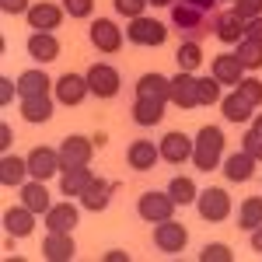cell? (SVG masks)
<instances>
[{"label":"cell","instance_id":"cell-1","mask_svg":"<svg viewBox=\"0 0 262 262\" xmlns=\"http://www.w3.org/2000/svg\"><path fill=\"white\" fill-rule=\"evenodd\" d=\"M192 164L200 171H217L224 164V129L221 126H203L192 140Z\"/></svg>","mask_w":262,"mask_h":262},{"label":"cell","instance_id":"cell-2","mask_svg":"<svg viewBox=\"0 0 262 262\" xmlns=\"http://www.w3.org/2000/svg\"><path fill=\"white\" fill-rule=\"evenodd\" d=\"M175 206L179 203L171 200V192H143L137 200V213H140L147 224H161L175 217Z\"/></svg>","mask_w":262,"mask_h":262},{"label":"cell","instance_id":"cell-3","mask_svg":"<svg viewBox=\"0 0 262 262\" xmlns=\"http://www.w3.org/2000/svg\"><path fill=\"white\" fill-rule=\"evenodd\" d=\"M88 77V88H91V95L95 98H116L119 95V70L116 67H108V63H91V70L84 74Z\"/></svg>","mask_w":262,"mask_h":262},{"label":"cell","instance_id":"cell-4","mask_svg":"<svg viewBox=\"0 0 262 262\" xmlns=\"http://www.w3.org/2000/svg\"><path fill=\"white\" fill-rule=\"evenodd\" d=\"M196 210H200V217L206 224H221V221H227V217H231V196L224 192L221 185H213V189L200 192Z\"/></svg>","mask_w":262,"mask_h":262},{"label":"cell","instance_id":"cell-5","mask_svg":"<svg viewBox=\"0 0 262 262\" xmlns=\"http://www.w3.org/2000/svg\"><path fill=\"white\" fill-rule=\"evenodd\" d=\"M126 39L133 42V46H164V42H168V28H164L161 21H154V18L143 14V18L129 21Z\"/></svg>","mask_w":262,"mask_h":262},{"label":"cell","instance_id":"cell-6","mask_svg":"<svg viewBox=\"0 0 262 262\" xmlns=\"http://www.w3.org/2000/svg\"><path fill=\"white\" fill-rule=\"evenodd\" d=\"M56 171H63L60 147H32V154H28V175L39 182H49Z\"/></svg>","mask_w":262,"mask_h":262},{"label":"cell","instance_id":"cell-7","mask_svg":"<svg viewBox=\"0 0 262 262\" xmlns=\"http://www.w3.org/2000/svg\"><path fill=\"white\" fill-rule=\"evenodd\" d=\"M154 245L168 252V255H179L182 248L189 245V231H185V224H175V221H161L154 224Z\"/></svg>","mask_w":262,"mask_h":262},{"label":"cell","instance_id":"cell-8","mask_svg":"<svg viewBox=\"0 0 262 262\" xmlns=\"http://www.w3.org/2000/svg\"><path fill=\"white\" fill-rule=\"evenodd\" d=\"M196 74H185L179 70L175 77H171V88H168V101L171 105H179V108H200V98H196Z\"/></svg>","mask_w":262,"mask_h":262},{"label":"cell","instance_id":"cell-9","mask_svg":"<svg viewBox=\"0 0 262 262\" xmlns=\"http://www.w3.org/2000/svg\"><path fill=\"white\" fill-rule=\"evenodd\" d=\"M63 4H32V11L25 14L32 32H56L63 25Z\"/></svg>","mask_w":262,"mask_h":262},{"label":"cell","instance_id":"cell-10","mask_svg":"<svg viewBox=\"0 0 262 262\" xmlns=\"http://www.w3.org/2000/svg\"><path fill=\"white\" fill-rule=\"evenodd\" d=\"M53 91H56V101H60V105H81V101L91 95L84 74H63L60 81L53 84Z\"/></svg>","mask_w":262,"mask_h":262},{"label":"cell","instance_id":"cell-11","mask_svg":"<svg viewBox=\"0 0 262 262\" xmlns=\"http://www.w3.org/2000/svg\"><path fill=\"white\" fill-rule=\"evenodd\" d=\"M119 189V182H105V179H95L88 182V189L81 192V206L84 210H91V213H101L108 203H112V192Z\"/></svg>","mask_w":262,"mask_h":262},{"label":"cell","instance_id":"cell-12","mask_svg":"<svg viewBox=\"0 0 262 262\" xmlns=\"http://www.w3.org/2000/svg\"><path fill=\"white\" fill-rule=\"evenodd\" d=\"M42 217H46V231H74L81 224V206L63 200V203H53Z\"/></svg>","mask_w":262,"mask_h":262},{"label":"cell","instance_id":"cell-13","mask_svg":"<svg viewBox=\"0 0 262 262\" xmlns=\"http://www.w3.org/2000/svg\"><path fill=\"white\" fill-rule=\"evenodd\" d=\"M91 46L101 53H119L122 49V28L108 18H95L91 25Z\"/></svg>","mask_w":262,"mask_h":262},{"label":"cell","instance_id":"cell-14","mask_svg":"<svg viewBox=\"0 0 262 262\" xmlns=\"http://www.w3.org/2000/svg\"><path fill=\"white\" fill-rule=\"evenodd\" d=\"M95 158V143L88 137H67L60 143V161L63 168H77V164H91Z\"/></svg>","mask_w":262,"mask_h":262},{"label":"cell","instance_id":"cell-15","mask_svg":"<svg viewBox=\"0 0 262 262\" xmlns=\"http://www.w3.org/2000/svg\"><path fill=\"white\" fill-rule=\"evenodd\" d=\"M42 255L49 262H70L77 255V245L70 238V231H49L46 242H42Z\"/></svg>","mask_w":262,"mask_h":262},{"label":"cell","instance_id":"cell-16","mask_svg":"<svg viewBox=\"0 0 262 262\" xmlns=\"http://www.w3.org/2000/svg\"><path fill=\"white\" fill-rule=\"evenodd\" d=\"M35 210H28L25 203L21 206H11L7 213H4V231H7V238H28L32 231H35Z\"/></svg>","mask_w":262,"mask_h":262},{"label":"cell","instance_id":"cell-17","mask_svg":"<svg viewBox=\"0 0 262 262\" xmlns=\"http://www.w3.org/2000/svg\"><path fill=\"white\" fill-rule=\"evenodd\" d=\"M158 150H161V161L168 164H182V161H192V140L185 137V133H168L161 143H158Z\"/></svg>","mask_w":262,"mask_h":262},{"label":"cell","instance_id":"cell-18","mask_svg":"<svg viewBox=\"0 0 262 262\" xmlns=\"http://www.w3.org/2000/svg\"><path fill=\"white\" fill-rule=\"evenodd\" d=\"M28 56H35L39 63L60 60V39L53 32H32L28 35Z\"/></svg>","mask_w":262,"mask_h":262},{"label":"cell","instance_id":"cell-19","mask_svg":"<svg viewBox=\"0 0 262 262\" xmlns=\"http://www.w3.org/2000/svg\"><path fill=\"white\" fill-rule=\"evenodd\" d=\"M126 161H129L133 171H150L154 164L161 161V150H158L150 140H133L129 150H126Z\"/></svg>","mask_w":262,"mask_h":262},{"label":"cell","instance_id":"cell-20","mask_svg":"<svg viewBox=\"0 0 262 262\" xmlns=\"http://www.w3.org/2000/svg\"><path fill=\"white\" fill-rule=\"evenodd\" d=\"M28 179H32L28 175V158H14V154H4L0 158V182L7 189H21Z\"/></svg>","mask_w":262,"mask_h":262},{"label":"cell","instance_id":"cell-21","mask_svg":"<svg viewBox=\"0 0 262 262\" xmlns=\"http://www.w3.org/2000/svg\"><path fill=\"white\" fill-rule=\"evenodd\" d=\"M168 88H171V77L150 70V74H143L137 81V98H150V101H164L168 105Z\"/></svg>","mask_w":262,"mask_h":262},{"label":"cell","instance_id":"cell-22","mask_svg":"<svg viewBox=\"0 0 262 262\" xmlns=\"http://www.w3.org/2000/svg\"><path fill=\"white\" fill-rule=\"evenodd\" d=\"M210 74L221 84H231V88H234V84L245 77V67L238 63L234 53H221V56H213V63H210Z\"/></svg>","mask_w":262,"mask_h":262},{"label":"cell","instance_id":"cell-23","mask_svg":"<svg viewBox=\"0 0 262 262\" xmlns=\"http://www.w3.org/2000/svg\"><path fill=\"white\" fill-rule=\"evenodd\" d=\"M255 158H248L245 150H234V154H227L224 158V175H227V182H248L252 175H255Z\"/></svg>","mask_w":262,"mask_h":262},{"label":"cell","instance_id":"cell-24","mask_svg":"<svg viewBox=\"0 0 262 262\" xmlns=\"http://www.w3.org/2000/svg\"><path fill=\"white\" fill-rule=\"evenodd\" d=\"M95 179L91 175V168L88 164H77V168H63V175H60V192L70 200V196H77L81 200V192L88 189V182Z\"/></svg>","mask_w":262,"mask_h":262},{"label":"cell","instance_id":"cell-25","mask_svg":"<svg viewBox=\"0 0 262 262\" xmlns=\"http://www.w3.org/2000/svg\"><path fill=\"white\" fill-rule=\"evenodd\" d=\"M224 46H238L245 39V18L234 14V7L231 11H221V21H217V32H213Z\"/></svg>","mask_w":262,"mask_h":262},{"label":"cell","instance_id":"cell-26","mask_svg":"<svg viewBox=\"0 0 262 262\" xmlns=\"http://www.w3.org/2000/svg\"><path fill=\"white\" fill-rule=\"evenodd\" d=\"M53 105H56V101L49 98V95L21 98V119H25V122H49V119H53Z\"/></svg>","mask_w":262,"mask_h":262},{"label":"cell","instance_id":"cell-27","mask_svg":"<svg viewBox=\"0 0 262 262\" xmlns=\"http://www.w3.org/2000/svg\"><path fill=\"white\" fill-rule=\"evenodd\" d=\"M49 74L46 70H25L18 77V98H32V95H49Z\"/></svg>","mask_w":262,"mask_h":262},{"label":"cell","instance_id":"cell-28","mask_svg":"<svg viewBox=\"0 0 262 262\" xmlns=\"http://www.w3.org/2000/svg\"><path fill=\"white\" fill-rule=\"evenodd\" d=\"M221 112H224V119H227V122H248L252 116H255V108H252L238 91H231V95H224V98H221Z\"/></svg>","mask_w":262,"mask_h":262},{"label":"cell","instance_id":"cell-29","mask_svg":"<svg viewBox=\"0 0 262 262\" xmlns=\"http://www.w3.org/2000/svg\"><path fill=\"white\" fill-rule=\"evenodd\" d=\"M21 203H25L28 210H35V213H46V210L53 206V200H49V192H46V185H42L39 179L21 185Z\"/></svg>","mask_w":262,"mask_h":262},{"label":"cell","instance_id":"cell-30","mask_svg":"<svg viewBox=\"0 0 262 262\" xmlns=\"http://www.w3.org/2000/svg\"><path fill=\"white\" fill-rule=\"evenodd\" d=\"M161 119H164V101H150V98L133 101V122H140V126H158Z\"/></svg>","mask_w":262,"mask_h":262},{"label":"cell","instance_id":"cell-31","mask_svg":"<svg viewBox=\"0 0 262 262\" xmlns=\"http://www.w3.org/2000/svg\"><path fill=\"white\" fill-rule=\"evenodd\" d=\"M175 63H179V70H185V74H196L203 67V46L200 42H182L179 53H175Z\"/></svg>","mask_w":262,"mask_h":262},{"label":"cell","instance_id":"cell-32","mask_svg":"<svg viewBox=\"0 0 262 262\" xmlns=\"http://www.w3.org/2000/svg\"><path fill=\"white\" fill-rule=\"evenodd\" d=\"M168 192H171V200L179 203V206H189V203L200 200V189H196V182L189 179V175H175L171 185H168Z\"/></svg>","mask_w":262,"mask_h":262},{"label":"cell","instance_id":"cell-33","mask_svg":"<svg viewBox=\"0 0 262 262\" xmlns=\"http://www.w3.org/2000/svg\"><path fill=\"white\" fill-rule=\"evenodd\" d=\"M234 56H238V63L245 67V74H248V70H259L262 67V42L242 39L238 46H234Z\"/></svg>","mask_w":262,"mask_h":262},{"label":"cell","instance_id":"cell-34","mask_svg":"<svg viewBox=\"0 0 262 262\" xmlns=\"http://www.w3.org/2000/svg\"><path fill=\"white\" fill-rule=\"evenodd\" d=\"M262 224V196H248L238 210V227L242 231H255Z\"/></svg>","mask_w":262,"mask_h":262},{"label":"cell","instance_id":"cell-35","mask_svg":"<svg viewBox=\"0 0 262 262\" xmlns=\"http://www.w3.org/2000/svg\"><path fill=\"white\" fill-rule=\"evenodd\" d=\"M196 98H200V105L203 108H206V105H221V81H217V77H213V74H210V77H200V81H196Z\"/></svg>","mask_w":262,"mask_h":262},{"label":"cell","instance_id":"cell-36","mask_svg":"<svg viewBox=\"0 0 262 262\" xmlns=\"http://www.w3.org/2000/svg\"><path fill=\"white\" fill-rule=\"evenodd\" d=\"M234 91H238L252 108H259V105H262V81H259V77H248V74H245L242 81L234 84Z\"/></svg>","mask_w":262,"mask_h":262},{"label":"cell","instance_id":"cell-37","mask_svg":"<svg viewBox=\"0 0 262 262\" xmlns=\"http://www.w3.org/2000/svg\"><path fill=\"white\" fill-rule=\"evenodd\" d=\"M231 259H234V252L224 242H210V245H203V252H200V262H231Z\"/></svg>","mask_w":262,"mask_h":262},{"label":"cell","instance_id":"cell-38","mask_svg":"<svg viewBox=\"0 0 262 262\" xmlns=\"http://www.w3.org/2000/svg\"><path fill=\"white\" fill-rule=\"evenodd\" d=\"M147 4H150V0H112V7H116V14H122L126 21H133V18H143V11H147Z\"/></svg>","mask_w":262,"mask_h":262},{"label":"cell","instance_id":"cell-39","mask_svg":"<svg viewBox=\"0 0 262 262\" xmlns=\"http://www.w3.org/2000/svg\"><path fill=\"white\" fill-rule=\"evenodd\" d=\"M63 11H67V18H91V11H95V0H63Z\"/></svg>","mask_w":262,"mask_h":262},{"label":"cell","instance_id":"cell-40","mask_svg":"<svg viewBox=\"0 0 262 262\" xmlns=\"http://www.w3.org/2000/svg\"><path fill=\"white\" fill-rule=\"evenodd\" d=\"M242 150L248 154V158H255V161L262 164V133H255V129H248L242 137Z\"/></svg>","mask_w":262,"mask_h":262},{"label":"cell","instance_id":"cell-41","mask_svg":"<svg viewBox=\"0 0 262 262\" xmlns=\"http://www.w3.org/2000/svg\"><path fill=\"white\" fill-rule=\"evenodd\" d=\"M231 7H234V14H238V18H259L262 14V0H234V4H231Z\"/></svg>","mask_w":262,"mask_h":262},{"label":"cell","instance_id":"cell-42","mask_svg":"<svg viewBox=\"0 0 262 262\" xmlns=\"http://www.w3.org/2000/svg\"><path fill=\"white\" fill-rule=\"evenodd\" d=\"M14 95H18V81H11V77H0V105L7 108Z\"/></svg>","mask_w":262,"mask_h":262},{"label":"cell","instance_id":"cell-43","mask_svg":"<svg viewBox=\"0 0 262 262\" xmlns=\"http://www.w3.org/2000/svg\"><path fill=\"white\" fill-rule=\"evenodd\" d=\"M0 11H4V14H28L32 4H28V0H0Z\"/></svg>","mask_w":262,"mask_h":262},{"label":"cell","instance_id":"cell-44","mask_svg":"<svg viewBox=\"0 0 262 262\" xmlns=\"http://www.w3.org/2000/svg\"><path fill=\"white\" fill-rule=\"evenodd\" d=\"M245 39L262 42V14H259V18H248V21H245Z\"/></svg>","mask_w":262,"mask_h":262},{"label":"cell","instance_id":"cell-45","mask_svg":"<svg viewBox=\"0 0 262 262\" xmlns=\"http://www.w3.org/2000/svg\"><path fill=\"white\" fill-rule=\"evenodd\" d=\"M182 4H189V7H196V11H200V14H213V11H217V4H221V0H182Z\"/></svg>","mask_w":262,"mask_h":262},{"label":"cell","instance_id":"cell-46","mask_svg":"<svg viewBox=\"0 0 262 262\" xmlns=\"http://www.w3.org/2000/svg\"><path fill=\"white\" fill-rule=\"evenodd\" d=\"M11 143H14L11 126H7V122H0V150H4V154H11Z\"/></svg>","mask_w":262,"mask_h":262},{"label":"cell","instance_id":"cell-47","mask_svg":"<svg viewBox=\"0 0 262 262\" xmlns=\"http://www.w3.org/2000/svg\"><path fill=\"white\" fill-rule=\"evenodd\" d=\"M105 262H129V252H122V248H116V252H105Z\"/></svg>","mask_w":262,"mask_h":262},{"label":"cell","instance_id":"cell-48","mask_svg":"<svg viewBox=\"0 0 262 262\" xmlns=\"http://www.w3.org/2000/svg\"><path fill=\"white\" fill-rule=\"evenodd\" d=\"M248 234H252V248H255V252H262V224L255 227V231H248Z\"/></svg>","mask_w":262,"mask_h":262},{"label":"cell","instance_id":"cell-49","mask_svg":"<svg viewBox=\"0 0 262 262\" xmlns=\"http://www.w3.org/2000/svg\"><path fill=\"white\" fill-rule=\"evenodd\" d=\"M252 129H255V133H262V112H259V116H252Z\"/></svg>","mask_w":262,"mask_h":262},{"label":"cell","instance_id":"cell-50","mask_svg":"<svg viewBox=\"0 0 262 262\" xmlns=\"http://www.w3.org/2000/svg\"><path fill=\"white\" fill-rule=\"evenodd\" d=\"M150 4H154V7H171L175 0H150Z\"/></svg>","mask_w":262,"mask_h":262},{"label":"cell","instance_id":"cell-51","mask_svg":"<svg viewBox=\"0 0 262 262\" xmlns=\"http://www.w3.org/2000/svg\"><path fill=\"white\" fill-rule=\"evenodd\" d=\"M231 4H234V0H231Z\"/></svg>","mask_w":262,"mask_h":262}]
</instances>
